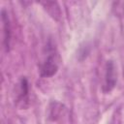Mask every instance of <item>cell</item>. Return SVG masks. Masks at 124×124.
<instances>
[{"label":"cell","mask_w":124,"mask_h":124,"mask_svg":"<svg viewBox=\"0 0 124 124\" xmlns=\"http://www.w3.org/2000/svg\"><path fill=\"white\" fill-rule=\"evenodd\" d=\"M2 22H3V35H4V46L8 50L10 46V41H11V25L8 18V16L5 12V10L2 11Z\"/></svg>","instance_id":"3"},{"label":"cell","mask_w":124,"mask_h":124,"mask_svg":"<svg viewBox=\"0 0 124 124\" xmlns=\"http://www.w3.org/2000/svg\"><path fill=\"white\" fill-rule=\"evenodd\" d=\"M18 94H17V101L21 104H23L24 107V103L28 102V81L26 78H21L20 82H19V90H18Z\"/></svg>","instance_id":"4"},{"label":"cell","mask_w":124,"mask_h":124,"mask_svg":"<svg viewBox=\"0 0 124 124\" xmlns=\"http://www.w3.org/2000/svg\"><path fill=\"white\" fill-rule=\"evenodd\" d=\"M59 66L58 54L52 44H48L46 47V54L40 64V75L43 78H49L56 74Z\"/></svg>","instance_id":"1"},{"label":"cell","mask_w":124,"mask_h":124,"mask_svg":"<svg viewBox=\"0 0 124 124\" xmlns=\"http://www.w3.org/2000/svg\"><path fill=\"white\" fill-rule=\"evenodd\" d=\"M117 81L116 78V71L115 66L112 61H108L106 64V71H105V78H104V83H103V91L105 93L110 92Z\"/></svg>","instance_id":"2"}]
</instances>
